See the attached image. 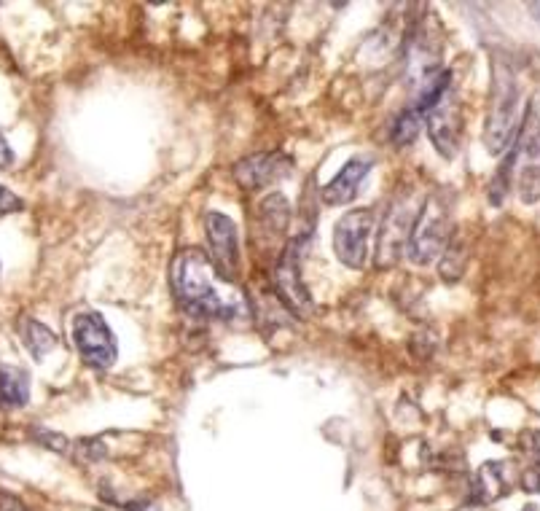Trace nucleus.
<instances>
[{
    "mask_svg": "<svg viewBox=\"0 0 540 511\" xmlns=\"http://www.w3.org/2000/svg\"><path fill=\"white\" fill-rule=\"evenodd\" d=\"M516 186L524 205L540 202V87L532 92L516 135Z\"/></svg>",
    "mask_w": 540,
    "mask_h": 511,
    "instance_id": "obj_5",
    "label": "nucleus"
},
{
    "mask_svg": "<svg viewBox=\"0 0 540 511\" xmlns=\"http://www.w3.org/2000/svg\"><path fill=\"white\" fill-rule=\"evenodd\" d=\"M124 509H127V511H156V506L151 501H143V498H135V501L124 503Z\"/></svg>",
    "mask_w": 540,
    "mask_h": 511,
    "instance_id": "obj_26",
    "label": "nucleus"
},
{
    "mask_svg": "<svg viewBox=\"0 0 540 511\" xmlns=\"http://www.w3.org/2000/svg\"><path fill=\"white\" fill-rule=\"evenodd\" d=\"M19 337H22V345L27 347V353L35 358V361H43V358L52 353L57 347V337L54 331L46 326V323L35 321V318H22L19 321Z\"/></svg>",
    "mask_w": 540,
    "mask_h": 511,
    "instance_id": "obj_16",
    "label": "nucleus"
},
{
    "mask_svg": "<svg viewBox=\"0 0 540 511\" xmlns=\"http://www.w3.org/2000/svg\"><path fill=\"white\" fill-rule=\"evenodd\" d=\"M30 401V377L25 369L0 364V404L6 407H25Z\"/></svg>",
    "mask_w": 540,
    "mask_h": 511,
    "instance_id": "obj_15",
    "label": "nucleus"
},
{
    "mask_svg": "<svg viewBox=\"0 0 540 511\" xmlns=\"http://www.w3.org/2000/svg\"><path fill=\"white\" fill-rule=\"evenodd\" d=\"M522 450L540 460V431H524L522 434Z\"/></svg>",
    "mask_w": 540,
    "mask_h": 511,
    "instance_id": "obj_22",
    "label": "nucleus"
},
{
    "mask_svg": "<svg viewBox=\"0 0 540 511\" xmlns=\"http://www.w3.org/2000/svg\"><path fill=\"white\" fill-rule=\"evenodd\" d=\"M33 439L41 444V447H46V450H52V452L68 450V439H65L62 434H57V431H49V428H35Z\"/></svg>",
    "mask_w": 540,
    "mask_h": 511,
    "instance_id": "obj_19",
    "label": "nucleus"
},
{
    "mask_svg": "<svg viewBox=\"0 0 540 511\" xmlns=\"http://www.w3.org/2000/svg\"><path fill=\"white\" fill-rule=\"evenodd\" d=\"M25 210V202L22 197H17L14 191H9L3 183H0V216H9V213H19Z\"/></svg>",
    "mask_w": 540,
    "mask_h": 511,
    "instance_id": "obj_20",
    "label": "nucleus"
},
{
    "mask_svg": "<svg viewBox=\"0 0 540 511\" xmlns=\"http://www.w3.org/2000/svg\"><path fill=\"white\" fill-rule=\"evenodd\" d=\"M508 493H511V479L503 460H489L476 471L471 482V503H495Z\"/></svg>",
    "mask_w": 540,
    "mask_h": 511,
    "instance_id": "obj_13",
    "label": "nucleus"
},
{
    "mask_svg": "<svg viewBox=\"0 0 540 511\" xmlns=\"http://www.w3.org/2000/svg\"><path fill=\"white\" fill-rule=\"evenodd\" d=\"M301 245H304V240H293L277 256L272 280H275L277 299L283 302L285 310L291 315H299L301 321H307V318L315 315V299H312L307 283L301 278Z\"/></svg>",
    "mask_w": 540,
    "mask_h": 511,
    "instance_id": "obj_7",
    "label": "nucleus"
},
{
    "mask_svg": "<svg viewBox=\"0 0 540 511\" xmlns=\"http://www.w3.org/2000/svg\"><path fill=\"white\" fill-rule=\"evenodd\" d=\"M422 205H425V197L417 189L398 191V197L390 202L377 232V267L390 269L401 261L409 248Z\"/></svg>",
    "mask_w": 540,
    "mask_h": 511,
    "instance_id": "obj_3",
    "label": "nucleus"
},
{
    "mask_svg": "<svg viewBox=\"0 0 540 511\" xmlns=\"http://www.w3.org/2000/svg\"><path fill=\"white\" fill-rule=\"evenodd\" d=\"M522 119H519V81L514 65L506 57L492 60V89L484 119V146L492 156L506 154L516 143Z\"/></svg>",
    "mask_w": 540,
    "mask_h": 511,
    "instance_id": "obj_2",
    "label": "nucleus"
},
{
    "mask_svg": "<svg viewBox=\"0 0 540 511\" xmlns=\"http://www.w3.org/2000/svg\"><path fill=\"white\" fill-rule=\"evenodd\" d=\"M288 221H291V205H288V200H285L280 191L269 194V197L258 205L256 213L258 240L272 243L277 237H283L285 229H288Z\"/></svg>",
    "mask_w": 540,
    "mask_h": 511,
    "instance_id": "obj_14",
    "label": "nucleus"
},
{
    "mask_svg": "<svg viewBox=\"0 0 540 511\" xmlns=\"http://www.w3.org/2000/svg\"><path fill=\"white\" fill-rule=\"evenodd\" d=\"M172 294L180 310L199 321H240L250 318V304L234 280L215 269L213 259L199 248H186L172 259Z\"/></svg>",
    "mask_w": 540,
    "mask_h": 511,
    "instance_id": "obj_1",
    "label": "nucleus"
},
{
    "mask_svg": "<svg viewBox=\"0 0 540 511\" xmlns=\"http://www.w3.org/2000/svg\"><path fill=\"white\" fill-rule=\"evenodd\" d=\"M452 229H455V221H452V208L444 200V194H430L422 205L412 240L406 248L412 264L425 267L430 261H436L446 251V245L452 243Z\"/></svg>",
    "mask_w": 540,
    "mask_h": 511,
    "instance_id": "obj_4",
    "label": "nucleus"
},
{
    "mask_svg": "<svg viewBox=\"0 0 540 511\" xmlns=\"http://www.w3.org/2000/svg\"><path fill=\"white\" fill-rule=\"evenodd\" d=\"M81 452H84L86 458H92V460L105 458V447L100 439H84V442H81Z\"/></svg>",
    "mask_w": 540,
    "mask_h": 511,
    "instance_id": "obj_23",
    "label": "nucleus"
},
{
    "mask_svg": "<svg viewBox=\"0 0 540 511\" xmlns=\"http://www.w3.org/2000/svg\"><path fill=\"white\" fill-rule=\"evenodd\" d=\"M0 511H27V506L19 501L17 495L6 493V490H0Z\"/></svg>",
    "mask_w": 540,
    "mask_h": 511,
    "instance_id": "obj_24",
    "label": "nucleus"
},
{
    "mask_svg": "<svg viewBox=\"0 0 540 511\" xmlns=\"http://www.w3.org/2000/svg\"><path fill=\"white\" fill-rule=\"evenodd\" d=\"M441 278L449 280V283H455V280H460V275L465 272V253H463V245L457 243V240H452V243L446 245V251L441 253Z\"/></svg>",
    "mask_w": 540,
    "mask_h": 511,
    "instance_id": "obj_18",
    "label": "nucleus"
},
{
    "mask_svg": "<svg viewBox=\"0 0 540 511\" xmlns=\"http://www.w3.org/2000/svg\"><path fill=\"white\" fill-rule=\"evenodd\" d=\"M420 124H422V116L414 108H403L401 113H398V119L393 122V127H390V140H393V146L398 148H406L412 146L414 140H417V135H420Z\"/></svg>",
    "mask_w": 540,
    "mask_h": 511,
    "instance_id": "obj_17",
    "label": "nucleus"
},
{
    "mask_svg": "<svg viewBox=\"0 0 540 511\" xmlns=\"http://www.w3.org/2000/svg\"><path fill=\"white\" fill-rule=\"evenodd\" d=\"M73 345H76L81 361L95 372H108L119 361L116 334L97 312H81L73 318Z\"/></svg>",
    "mask_w": 540,
    "mask_h": 511,
    "instance_id": "obj_6",
    "label": "nucleus"
},
{
    "mask_svg": "<svg viewBox=\"0 0 540 511\" xmlns=\"http://www.w3.org/2000/svg\"><path fill=\"white\" fill-rule=\"evenodd\" d=\"M205 237L215 269L226 280L237 283V278H240V234H237V226H234L232 218L215 213V210L207 213Z\"/></svg>",
    "mask_w": 540,
    "mask_h": 511,
    "instance_id": "obj_10",
    "label": "nucleus"
},
{
    "mask_svg": "<svg viewBox=\"0 0 540 511\" xmlns=\"http://www.w3.org/2000/svg\"><path fill=\"white\" fill-rule=\"evenodd\" d=\"M293 170V159L285 156L283 151H261V154H250L234 165L232 175L234 181L240 183L242 189L258 191L266 186H275L283 178H288Z\"/></svg>",
    "mask_w": 540,
    "mask_h": 511,
    "instance_id": "obj_11",
    "label": "nucleus"
},
{
    "mask_svg": "<svg viewBox=\"0 0 540 511\" xmlns=\"http://www.w3.org/2000/svg\"><path fill=\"white\" fill-rule=\"evenodd\" d=\"M425 122H428L430 143L436 146L438 154L444 159H455L460 151V140H463V105H460L455 87L425 113Z\"/></svg>",
    "mask_w": 540,
    "mask_h": 511,
    "instance_id": "obj_9",
    "label": "nucleus"
},
{
    "mask_svg": "<svg viewBox=\"0 0 540 511\" xmlns=\"http://www.w3.org/2000/svg\"><path fill=\"white\" fill-rule=\"evenodd\" d=\"M11 165H14V151L6 143V138L0 135V170H11Z\"/></svg>",
    "mask_w": 540,
    "mask_h": 511,
    "instance_id": "obj_25",
    "label": "nucleus"
},
{
    "mask_svg": "<svg viewBox=\"0 0 540 511\" xmlns=\"http://www.w3.org/2000/svg\"><path fill=\"white\" fill-rule=\"evenodd\" d=\"M522 511H538V509H535V506H527V509H522Z\"/></svg>",
    "mask_w": 540,
    "mask_h": 511,
    "instance_id": "obj_27",
    "label": "nucleus"
},
{
    "mask_svg": "<svg viewBox=\"0 0 540 511\" xmlns=\"http://www.w3.org/2000/svg\"><path fill=\"white\" fill-rule=\"evenodd\" d=\"M371 167H374V156H352L350 162L326 183V189H323V202L331 205V208L350 205V202L358 197L363 181L369 178Z\"/></svg>",
    "mask_w": 540,
    "mask_h": 511,
    "instance_id": "obj_12",
    "label": "nucleus"
},
{
    "mask_svg": "<svg viewBox=\"0 0 540 511\" xmlns=\"http://www.w3.org/2000/svg\"><path fill=\"white\" fill-rule=\"evenodd\" d=\"M377 226L374 208L347 210L334 226V253L347 269H363L369 261L371 232Z\"/></svg>",
    "mask_w": 540,
    "mask_h": 511,
    "instance_id": "obj_8",
    "label": "nucleus"
},
{
    "mask_svg": "<svg viewBox=\"0 0 540 511\" xmlns=\"http://www.w3.org/2000/svg\"><path fill=\"white\" fill-rule=\"evenodd\" d=\"M522 487L527 493H540V460L522 474Z\"/></svg>",
    "mask_w": 540,
    "mask_h": 511,
    "instance_id": "obj_21",
    "label": "nucleus"
}]
</instances>
